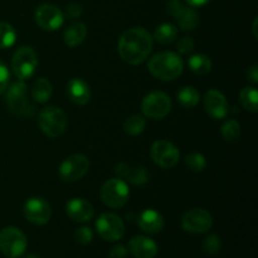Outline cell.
Instances as JSON below:
<instances>
[{
    "label": "cell",
    "mask_w": 258,
    "mask_h": 258,
    "mask_svg": "<svg viewBox=\"0 0 258 258\" xmlns=\"http://www.w3.org/2000/svg\"><path fill=\"white\" fill-rule=\"evenodd\" d=\"M153 49V37L141 27L130 28L122 33L118 40V53L128 64L143 63Z\"/></svg>",
    "instance_id": "6da1fadb"
},
{
    "label": "cell",
    "mask_w": 258,
    "mask_h": 258,
    "mask_svg": "<svg viewBox=\"0 0 258 258\" xmlns=\"http://www.w3.org/2000/svg\"><path fill=\"white\" fill-rule=\"evenodd\" d=\"M149 71L160 81H173L181 75L184 68L180 55L174 52H160L149 60Z\"/></svg>",
    "instance_id": "7a4b0ae2"
},
{
    "label": "cell",
    "mask_w": 258,
    "mask_h": 258,
    "mask_svg": "<svg viewBox=\"0 0 258 258\" xmlns=\"http://www.w3.org/2000/svg\"><path fill=\"white\" fill-rule=\"evenodd\" d=\"M38 123L44 135L54 139L64 133L67 127V116L62 108L48 106L38 115Z\"/></svg>",
    "instance_id": "3957f363"
},
{
    "label": "cell",
    "mask_w": 258,
    "mask_h": 258,
    "mask_svg": "<svg viewBox=\"0 0 258 258\" xmlns=\"http://www.w3.org/2000/svg\"><path fill=\"white\" fill-rule=\"evenodd\" d=\"M5 101L13 113L19 116H30L34 115V107L28 98V87L23 81L15 82L8 88Z\"/></svg>",
    "instance_id": "277c9868"
},
{
    "label": "cell",
    "mask_w": 258,
    "mask_h": 258,
    "mask_svg": "<svg viewBox=\"0 0 258 258\" xmlns=\"http://www.w3.org/2000/svg\"><path fill=\"white\" fill-rule=\"evenodd\" d=\"M28 241L17 227H5L0 231V251L9 258L23 256L27 249Z\"/></svg>",
    "instance_id": "5b68a950"
},
{
    "label": "cell",
    "mask_w": 258,
    "mask_h": 258,
    "mask_svg": "<svg viewBox=\"0 0 258 258\" xmlns=\"http://www.w3.org/2000/svg\"><path fill=\"white\" fill-rule=\"evenodd\" d=\"M101 199L110 208H121L130 197V189L122 179L112 178L106 181L101 188Z\"/></svg>",
    "instance_id": "8992f818"
},
{
    "label": "cell",
    "mask_w": 258,
    "mask_h": 258,
    "mask_svg": "<svg viewBox=\"0 0 258 258\" xmlns=\"http://www.w3.org/2000/svg\"><path fill=\"white\" fill-rule=\"evenodd\" d=\"M38 66L37 53L30 47H20L15 50L12 59V68L14 75L20 81L28 80L34 75Z\"/></svg>",
    "instance_id": "52a82bcc"
},
{
    "label": "cell",
    "mask_w": 258,
    "mask_h": 258,
    "mask_svg": "<svg viewBox=\"0 0 258 258\" xmlns=\"http://www.w3.org/2000/svg\"><path fill=\"white\" fill-rule=\"evenodd\" d=\"M171 110V100L166 93L154 91L148 93L141 102V111L144 115L153 120H161Z\"/></svg>",
    "instance_id": "ba28073f"
},
{
    "label": "cell",
    "mask_w": 258,
    "mask_h": 258,
    "mask_svg": "<svg viewBox=\"0 0 258 258\" xmlns=\"http://www.w3.org/2000/svg\"><path fill=\"white\" fill-rule=\"evenodd\" d=\"M90 160L82 154H75L63 160L59 166V176L63 181L75 183L87 174Z\"/></svg>",
    "instance_id": "9c48e42d"
},
{
    "label": "cell",
    "mask_w": 258,
    "mask_h": 258,
    "mask_svg": "<svg viewBox=\"0 0 258 258\" xmlns=\"http://www.w3.org/2000/svg\"><path fill=\"white\" fill-rule=\"evenodd\" d=\"M213 226L211 213L203 208H193L181 217V228L193 234L207 233Z\"/></svg>",
    "instance_id": "30bf717a"
},
{
    "label": "cell",
    "mask_w": 258,
    "mask_h": 258,
    "mask_svg": "<svg viewBox=\"0 0 258 258\" xmlns=\"http://www.w3.org/2000/svg\"><path fill=\"white\" fill-rule=\"evenodd\" d=\"M96 229L101 238L108 242L120 241L125 234V224L122 219L113 213L101 214L96 222Z\"/></svg>",
    "instance_id": "8fae6325"
},
{
    "label": "cell",
    "mask_w": 258,
    "mask_h": 258,
    "mask_svg": "<svg viewBox=\"0 0 258 258\" xmlns=\"http://www.w3.org/2000/svg\"><path fill=\"white\" fill-rule=\"evenodd\" d=\"M151 159L163 169H171L179 163L180 153L174 144L168 140H158L153 144L150 150Z\"/></svg>",
    "instance_id": "7c38bea8"
},
{
    "label": "cell",
    "mask_w": 258,
    "mask_h": 258,
    "mask_svg": "<svg viewBox=\"0 0 258 258\" xmlns=\"http://www.w3.org/2000/svg\"><path fill=\"white\" fill-rule=\"evenodd\" d=\"M35 23L43 30L53 32L59 29L64 23V14L59 8L52 4H42L35 9L34 13Z\"/></svg>",
    "instance_id": "4fadbf2b"
},
{
    "label": "cell",
    "mask_w": 258,
    "mask_h": 258,
    "mask_svg": "<svg viewBox=\"0 0 258 258\" xmlns=\"http://www.w3.org/2000/svg\"><path fill=\"white\" fill-rule=\"evenodd\" d=\"M24 217L33 224L43 226L49 222L52 216V209L49 203L40 197H32L28 199L23 207Z\"/></svg>",
    "instance_id": "5bb4252c"
},
{
    "label": "cell",
    "mask_w": 258,
    "mask_h": 258,
    "mask_svg": "<svg viewBox=\"0 0 258 258\" xmlns=\"http://www.w3.org/2000/svg\"><path fill=\"white\" fill-rule=\"evenodd\" d=\"M168 12L174 19L178 20L179 27L183 30H193L198 25L199 17L196 10L184 5L180 0H170L168 4Z\"/></svg>",
    "instance_id": "9a60e30c"
},
{
    "label": "cell",
    "mask_w": 258,
    "mask_h": 258,
    "mask_svg": "<svg viewBox=\"0 0 258 258\" xmlns=\"http://www.w3.org/2000/svg\"><path fill=\"white\" fill-rule=\"evenodd\" d=\"M204 108L211 117L222 120L228 113V102L218 90H209L204 96Z\"/></svg>",
    "instance_id": "2e32d148"
},
{
    "label": "cell",
    "mask_w": 258,
    "mask_h": 258,
    "mask_svg": "<svg viewBox=\"0 0 258 258\" xmlns=\"http://www.w3.org/2000/svg\"><path fill=\"white\" fill-rule=\"evenodd\" d=\"M66 213L72 221L85 223L91 221L95 216V209L90 202L82 198H73L66 206Z\"/></svg>",
    "instance_id": "e0dca14e"
},
{
    "label": "cell",
    "mask_w": 258,
    "mask_h": 258,
    "mask_svg": "<svg viewBox=\"0 0 258 258\" xmlns=\"http://www.w3.org/2000/svg\"><path fill=\"white\" fill-rule=\"evenodd\" d=\"M127 249L135 258H154L158 253V244L149 237L135 236L128 242Z\"/></svg>",
    "instance_id": "ac0fdd59"
},
{
    "label": "cell",
    "mask_w": 258,
    "mask_h": 258,
    "mask_svg": "<svg viewBox=\"0 0 258 258\" xmlns=\"http://www.w3.org/2000/svg\"><path fill=\"white\" fill-rule=\"evenodd\" d=\"M66 92L68 98L76 105H86L91 100L90 86L82 78H71L66 86Z\"/></svg>",
    "instance_id": "d6986e66"
},
{
    "label": "cell",
    "mask_w": 258,
    "mask_h": 258,
    "mask_svg": "<svg viewBox=\"0 0 258 258\" xmlns=\"http://www.w3.org/2000/svg\"><path fill=\"white\" fill-rule=\"evenodd\" d=\"M138 226L143 232L149 234H158L164 228V218L154 209H145L138 217Z\"/></svg>",
    "instance_id": "ffe728a7"
},
{
    "label": "cell",
    "mask_w": 258,
    "mask_h": 258,
    "mask_svg": "<svg viewBox=\"0 0 258 258\" xmlns=\"http://www.w3.org/2000/svg\"><path fill=\"white\" fill-rule=\"evenodd\" d=\"M86 35H87V27L83 23L76 22L66 28L63 39L68 47H77L85 40Z\"/></svg>",
    "instance_id": "44dd1931"
},
{
    "label": "cell",
    "mask_w": 258,
    "mask_h": 258,
    "mask_svg": "<svg viewBox=\"0 0 258 258\" xmlns=\"http://www.w3.org/2000/svg\"><path fill=\"white\" fill-rule=\"evenodd\" d=\"M116 173L123 179H127L133 184H145L149 180V175L144 168H131L125 163H121L116 166Z\"/></svg>",
    "instance_id": "7402d4cb"
},
{
    "label": "cell",
    "mask_w": 258,
    "mask_h": 258,
    "mask_svg": "<svg viewBox=\"0 0 258 258\" xmlns=\"http://www.w3.org/2000/svg\"><path fill=\"white\" fill-rule=\"evenodd\" d=\"M53 92L52 85L47 78H38L32 87V97L34 98L37 102L43 103L47 102L50 98Z\"/></svg>",
    "instance_id": "603a6c76"
},
{
    "label": "cell",
    "mask_w": 258,
    "mask_h": 258,
    "mask_svg": "<svg viewBox=\"0 0 258 258\" xmlns=\"http://www.w3.org/2000/svg\"><path fill=\"white\" fill-rule=\"evenodd\" d=\"M188 66L190 68L191 72H194L196 75L204 76L207 73L211 72L212 70V60L209 59V57L198 53V54H193L188 59Z\"/></svg>",
    "instance_id": "cb8c5ba5"
},
{
    "label": "cell",
    "mask_w": 258,
    "mask_h": 258,
    "mask_svg": "<svg viewBox=\"0 0 258 258\" xmlns=\"http://www.w3.org/2000/svg\"><path fill=\"white\" fill-rule=\"evenodd\" d=\"M176 97H178L179 103L185 108L196 107V106L198 105L199 100H201V95H199V92L196 90V88L191 87V86L181 87L180 90H179V92L176 93Z\"/></svg>",
    "instance_id": "d4e9b609"
},
{
    "label": "cell",
    "mask_w": 258,
    "mask_h": 258,
    "mask_svg": "<svg viewBox=\"0 0 258 258\" xmlns=\"http://www.w3.org/2000/svg\"><path fill=\"white\" fill-rule=\"evenodd\" d=\"M176 35H178V29L175 25L170 23H164L155 29L154 39L160 44H169L176 39Z\"/></svg>",
    "instance_id": "484cf974"
},
{
    "label": "cell",
    "mask_w": 258,
    "mask_h": 258,
    "mask_svg": "<svg viewBox=\"0 0 258 258\" xmlns=\"http://www.w3.org/2000/svg\"><path fill=\"white\" fill-rule=\"evenodd\" d=\"M239 101L242 106L249 112H257L258 92L254 87H244L239 93Z\"/></svg>",
    "instance_id": "4316f807"
},
{
    "label": "cell",
    "mask_w": 258,
    "mask_h": 258,
    "mask_svg": "<svg viewBox=\"0 0 258 258\" xmlns=\"http://www.w3.org/2000/svg\"><path fill=\"white\" fill-rule=\"evenodd\" d=\"M145 118L140 115H133L128 118H126L123 123V131L130 136L140 135L145 128Z\"/></svg>",
    "instance_id": "83f0119b"
},
{
    "label": "cell",
    "mask_w": 258,
    "mask_h": 258,
    "mask_svg": "<svg viewBox=\"0 0 258 258\" xmlns=\"http://www.w3.org/2000/svg\"><path fill=\"white\" fill-rule=\"evenodd\" d=\"M222 135H223L224 140L228 143H234L241 138V125L238 121L233 120H227L226 122L222 125Z\"/></svg>",
    "instance_id": "f1b7e54d"
},
{
    "label": "cell",
    "mask_w": 258,
    "mask_h": 258,
    "mask_svg": "<svg viewBox=\"0 0 258 258\" xmlns=\"http://www.w3.org/2000/svg\"><path fill=\"white\" fill-rule=\"evenodd\" d=\"M17 40V32L8 23H0V49L10 48Z\"/></svg>",
    "instance_id": "f546056e"
},
{
    "label": "cell",
    "mask_w": 258,
    "mask_h": 258,
    "mask_svg": "<svg viewBox=\"0 0 258 258\" xmlns=\"http://www.w3.org/2000/svg\"><path fill=\"white\" fill-rule=\"evenodd\" d=\"M185 164L191 171H203L207 166V160L202 154L199 153H191L189 155H186L185 158Z\"/></svg>",
    "instance_id": "4dcf8cb0"
},
{
    "label": "cell",
    "mask_w": 258,
    "mask_h": 258,
    "mask_svg": "<svg viewBox=\"0 0 258 258\" xmlns=\"http://www.w3.org/2000/svg\"><path fill=\"white\" fill-rule=\"evenodd\" d=\"M202 247H203V251L206 252L209 256H214V254L219 253L221 251V238H219L217 234H209L208 237H206L202 243Z\"/></svg>",
    "instance_id": "1f68e13d"
},
{
    "label": "cell",
    "mask_w": 258,
    "mask_h": 258,
    "mask_svg": "<svg viewBox=\"0 0 258 258\" xmlns=\"http://www.w3.org/2000/svg\"><path fill=\"white\" fill-rule=\"evenodd\" d=\"M75 239L78 244L81 246H87L92 242L93 239V232L90 227H81L76 231Z\"/></svg>",
    "instance_id": "d6a6232c"
},
{
    "label": "cell",
    "mask_w": 258,
    "mask_h": 258,
    "mask_svg": "<svg viewBox=\"0 0 258 258\" xmlns=\"http://www.w3.org/2000/svg\"><path fill=\"white\" fill-rule=\"evenodd\" d=\"M194 49V40L189 37L181 38L178 42V50L181 54H188L191 53Z\"/></svg>",
    "instance_id": "836d02e7"
},
{
    "label": "cell",
    "mask_w": 258,
    "mask_h": 258,
    "mask_svg": "<svg viewBox=\"0 0 258 258\" xmlns=\"http://www.w3.org/2000/svg\"><path fill=\"white\" fill-rule=\"evenodd\" d=\"M8 83H9V71L7 66L0 60V95L7 90Z\"/></svg>",
    "instance_id": "e575fe53"
},
{
    "label": "cell",
    "mask_w": 258,
    "mask_h": 258,
    "mask_svg": "<svg viewBox=\"0 0 258 258\" xmlns=\"http://www.w3.org/2000/svg\"><path fill=\"white\" fill-rule=\"evenodd\" d=\"M66 15H67L70 19H77L82 15V7L77 3H73V4H70L67 8H66Z\"/></svg>",
    "instance_id": "d590c367"
},
{
    "label": "cell",
    "mask_w": 258,
    "mask_h": 258,
    "mask_svg": "<svg viewBox=\"0 0 258 258\" xmlns=\"http://www.w3.org/2000/svg\"><path fill=\"white\" fill-rule=\"evenodd\" d=\"M128 254V249L122 244L112 247L110 251V258H126Z\"/></svg>",
    "instance_id": "8d00e7d4"
},
{
    "label": "cell",
    "mask_w": 258,
    "mask_h": 258,
    "mask_svg": "<svg viewBox=\"0 0 258 258\" xmlns=\"http://www.w3.org/2000/svg\"><path fill=\"white\" fill-rule=\"evenodd\" d=\"M247 77H248V80L251 81V82L253 83L258 82V68L256 64L251 66V67L247 70Z\"/></svg>",
    "instance_id": "74e56055"
},
{
    "label": "cell",
    "mask_w": 258,
    "mask_h": 258,
    "mask_svg": "<svg viewBox=\"0 0 258 258\" xmlns=\"http://www.w3.org/2000/svg\"><path fill=\"white\" fill-rule=\"evenodd\" d=\"M188 3L189 7L191 8H198V7H203V5L208 4L211 0H185Z\"/></svg>",
    "instance_id": "f35d334b"
},
{
    "label": "cell",
    "mask_w": 258,
    "mask_h": 258,
    "mask_svg": "<svg viewBox=\"0 0 258 258\" xmlns=\"http://www.w3.org/2000/svg\"><path fill=\"white\" fill-rule=\"evenodd\" d=\"M253 33H254V37H257V19H254L253 22Z\"/></svg>",
    "instance_id": "ab89813d"
},
{
    "label": "cell",
    "mask_w": 258,
    "mask_h": 258,
    "mask_svg": "<svg viewBox=\"0 0 258 258\" xmlns=\"http://www.w3.org/2000/svg\"><path fill=\"white\" fill-rule=\"evenodd\" d=\"M23 258H40V257L37 256V254H27V256H24Z\"/></svg>",
    "instance_id": "60d3db41"
},
{
    "label": "cell",
    "mask_w": 258,
    "mask_h": 258,
    "mask_svg": "<svg viewBox=\"0 0 258 258\" xmlns=\"http://www.w3.org/2000/svg\"><path fill=\"white\" fill-rule=\"evenodd\" d=\"M8 258H9V257H8Z\"/></svg>",
    "instance_id": "b9f144b4"
}]
</instances>
